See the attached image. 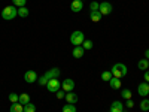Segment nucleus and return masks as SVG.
Masks as SVG:
<instances>
[{"label":"nucleus","instance_id":"obj_1","mask_svg":"<svg viewBox=\"0 0 149 112\" xmlns=\"http://www.w3.org/2000/svg\"><path fill=\"white\" fill-rule=\"evenodd\" d=\"M127 66L125 64H122V63H116V64H113L112 66V69H110V73H112V76L113 78H122V76H125L127 75Z\"/></svg>","mask_w":149,"mask_h":112},{"label":"nucleus","instance_id":"obj_2","mask_svg":"<svg viewBox=\"0 0 149 112\" xmlns=\"http://www.w3.org/2000/svg\"><path fill=\"white\" fill-rule=\"evenodd\" d=\"M15 17H18V9L17 6H6L3 10H2V18L6 20V21H10V20H15Z\"/></svg>","mask_w":149,"mask_h":112},{"label":"nucleus","instance_id":"obj_3","mask_svg":"<svg viewBox=\"0 0 149 112\" xmlns=\"http://www.w3.org/2000/svg\"><path fill=\"white\" fill-rule=\"evenodd\" d=\"M84 41H85V36H84V33H82L81 30H74V32L70 34V42H72V45H74V46L82 45Z\"/></svg>","mask_w":149,"mask_h":112},{"label":"nucleus","instance_id":"obj_4","mask_svg":"<svg viewBox=\"0 0 149 112\" xmlns=\"http://www.w3.org/2000/svg\"><path fill=\"white\" fill-rule=\"evenodd\" d=\"M60 88H61V82L58 81V78L49 79L48 84H46V90H48L49 93H57Z\"/></svg>","mask_w":149,"mask_h":112},{"label":"nucleus","instance_id":"obj_5","mask_svg":"<svg viewBox=\"0 0 149 112\" xmlns=\"http://www.w3.org/2000/svg\"><path fill=\"white\" fill-rule=\"evenodd\" d=\"M61 88H63L64 93H70V91H73V90H74V81L70 79V78L64 79L63 84H61Z\"/></svg>","mask_w":149,"mask_h":112},{"label":"nucleus","instance_id":"obj_6","mask_svg":"<svg viewBox=\"0 0 149 112\" xmlns=\"http://www.w3.org/2000/svg\"><path fill=\"white\" fill-rule=\"evenodd\" d=\"M37 79H39V78H37V73L34 70H27L26 73H24V81H26L27 84H33Z\"/></svg>","mask_w":149,"mask_h":112},{"label":"nucleus","instance_id":"obj_7","mask_svg":"<svg viewBox=\"0 0 149 112\" xmlns=\"http://www.w3.org/2000/svg\"><path fill=\"white\" fill-rule=\"evenodd\" d=\"M112 9H113V8H112V5L109 2H102L100 6H98V10H100L102 15H109L112 12Z\"/></svg>","mask_w":149,"mask_h":112},{"label":"nucleus","instance_id":"obj_8","mask_svg":"<svg viewBox=\"0 0 149 112\" xmlns=\"http://www.w3.org/2000/svg\"><path fill=\"white\" fill-rule=\"evenodd\" d=\"M137 93L142 97H148V94H149V82H140L139 87H137Z\"/></svg>","mask_w":149,"mask_h":112},{"label":"nucleus","instance_id":"obj_9","mask_svg":"<svg viewBox=\"0 0 149 112\" xmlns=\"http://www.w3.org/2000/svg\"><path fill=\"white\" fill-rule=\"evenodd\" d=\"M70 9H72V12L78 14V12H81L84 9V2L82 0H73V2L70 3Z\"/></svg>","mask_w":149,"mask_h":112},{"label":"nucleus","instance_id":"obj_10","mask_svg":"<svg viewBox=\"0 0 149 112\" xmlns=\"http://www.w3.org/2000/svg\"><path fill=\"white\" fill-rule=\"evenodd\" d=\"M45 76L48 79H54V78H58L60 76V69L58 67H52V69H49L45 72Z\"/></svg>","mask_w":149,"mask_h":112},{"label":"nucleus","instance_id":"obj_11","mask_svg":"<svg viewBox=\"0 0 149 112\" xmlns=\"http://www.w3.org/2000/svg\"><path fill=\"white\" fill-rule=\"evenodd\" d=\"M64 99H66V102L70 103V105H76V103H78V96H76V93H73V91L66 93Z\"/></svg>","mask_w":149,"mask_h":112},{"label":"nucleus","instance_id":"obj_12","mask_svg":"<svg viewBox=\"0 0 149 112\" xmlns=\"http://www.w3.org/2000/svg\"><path fill=\"white\" fill-rule=\"evenodd\" d=\"M90 20L93 22H98V21H102V14H100V10H90V14H88Z\"/></svg>","mask_w":149,"mask_h":112},{"label":"nucleus","instance_id":"obj_13","mask_svg":"<svg viewBox=\"0 0 149 112\" xmlns=\"http://www.w3.org/2000/svg\"><path fill=\"white\" fill-rule=\"evenodd\" d=\"M122 111H124L122 102H119V100L112 102V105H110V112H122Z\"/></svg>","mask_w":149,"mask_h":112},{"label":"nucleus","instance_id":"obj_14","mask_svg":"<svg viewBox=\"0 0 149 112\" xmlns=\"http://www.w3.org/2000/svg\"><path fill=\"white\" fill-rule=\"evenodd\" d=\"M84 52H85V49L79 45V46H74V48H73L72 55H73L74 58H82V57H84Z\"/></svg>","mask_w":149,"mask_h":112},{"label":"nucleus","instance_id":"obj_15","mask_svg":"<svg viewBox=\"0 0 149 112\" xmlns=\"http://www.w3.org/2000/svg\"><path fill=\"white\" fill-rule=\"evenodd\" d=\"M109 84H110V88H113V90H119L121 88V79L119 78H113V76H112Z\"/></svg>","mask_w":149,"mask_h":112},{"label":"nucleus","instance_id":"obj_16","mask_svg":"<svg viewBox=\"0 0 149 112\" xmlns=\"http://www.w3.org/2000/svg\"><path fill=\"white\" fill-rule=\"evenodd\" d=\"M9 112H24V105H21L19 102L18 103H12Z\"/></svg>","mask_w":149,"mask_h":112},{"label":"nucleus","instance_id":"obj_17","mask_svg":"<svg viewBox=\"0 0 149 112\" xmlns=\"http://www.w3.org/2000/svg\"><path fill=\"white\" fill-rule=\"evenodd\" d=\"M137 67L140 69V70H148V67H149V60H146V58H142V60H139V63H137Z\"/></svg>","mask_w":149,"mask_h":112},{"label":"nucleus","instance_id":"obj_18","mask_svg":"<svg viewBox=\"0 0 149 112\" xmlns=\"http://www.w3.org/2000/svg\"><path fill=\"white\" fill-rule=\"evenodd\" d=\"M30 14V10L27 9V6H22V8H18V17L21 18H27Z\"/></svg>","mask_w":149,"mask_h":112},{"label":"nucleus","instance_id":"obj_19","mask_svg":"<svg viewBox=\"0 0 149 112\" xmlns=\"http://www.w3.org/2000/svg\"><path fill=\"white\" fill-rule=\"evenodd\" d=\"M21 105H27V103H30V96L27 94V93H22V94H19V100H18Z\"/></svg>","mask_w":149,"mask_h":112},{"label":"nucleus","instance_id":"obj_20","mask_svg":"<svg viewBox=\"0 0 149 112\" xmlns=\"http://www.w3.org/2000/svg\"><path fill=\"white\" fill-rule=\"evenodd\" d=\"M140 109H142L143 112H146V111H149V99H146V97H143V100L140 102Z\"/></svg>","mask_w":149,"mask_h":112},{"label":"nucleus","instance_id":"obj_21","mask_svg":"<svg viewBox=\"0 0 149 112\" xmlns=\"http://www.w3.org/2000/svg\"><path fill=\"white\" fill-rule=\"evenodd\" d=\"M8 99H9V102H10V103H18V100H19V94H17V93H10V94L8 96Z\"/></svg>","mask_w":149,"mask_h":112},{"label":"nucleus","instance_id":"obj_22","mask_svg":"<svg viewBox=\"0 0 149 112\" xmlns=\"http://www.w3.org/2000/svg\"><path fill=\"white\" fill-rule=\"evenodd\" d=\"M84 49H93V46H94V43H93V41L91 39H85L84 41V43L81 45Z\"/></svg>","mask_w":149,"mask_h":112},{"label":"nucleus","instance_id":"obj_23","mask_svg":"<svg viewBox=\"0 0 149 112\" xmlns=\"http://www.w3.org/2000/svg\"><path fill=\"white\" fill-rule=\"evenodd\" d=\"M121 96H122V99H125V100H128V99H131L133 93H131L128 88H124V90L121 91Z\"/></svg>","mask_w":149,"mask_h":112},{"label":"nucleus","instance_id":"obj_24","mask_svg":"<svg viewBox=\"0 0 149 112\" xmlns=\"http://www.w3.org/2000/svg\"><path fill=\"white\" fill-rule=\"evenodd\" d=\"M76 111H78L76 106H74V105H70V103H67V105L63 106V112H76Z\"/></svg>","mask_w":149,"mask_h":112},{"label":"nucleus","instance_id":"obj_25","mask_svg":"<svg viewBox=\"0 0 149 112\" xmlns=\"http://www.w3.org/2000/svg\"><path fill=\"white\" fill-rule=\"evenodd\" d=\"M102 79L103 81H106V82H109L110 81V78H112V73H110V70H104V72H102Z\"/></svg>","mask_w":149,"mask_h":112},{"label":"nucleus","instance_id":"obj_26","mask_svg":"<svg viewBox=\"0 0 149 112\" xmlns=\"http://www.w3.org/2000/svg\"><path fill=\"white\" fill-rule=\"evenodd\" d=\"M24 112H36V105H33L31 102L24 105Z\"/></svg>","mask_w":149,"mask_h":112},{"label":"nucleus","instance_id":"obj_27","mask_svg":"<svg viewBox=\"0 0 149 112\" xmlns=\"http://www.w3.org/2000/svg\"><path fill=\"white\" fill-rule=\"evenodd\" d=\"M12 3H14V6H17V8H22V6H26L27 0H12Z\"/></svg>","mask_w":149,"mask_h":112},{"label":"nucleus","instance_id":"obj_28","mask_svg":"<svg viewBox=\"0 0 149 112\" xmlns=\"http://www.w3.org/2000/svg\"><path fill=\"white\" fill-rule=\"evenodd\" d=\"M98 6H100L98 2H91L90 3V10H98Z\"/></svg>","mask_w":149,"mask_h":112},{"label":"nucleus","instance_id":"obj_29","mask_svg":"<svg viewBox=\"0 0 149 112\" xmlns=\"http://www.w3.org/2000/svg\"><path fill=\"white\" fill-rule=\"evenodd\" d=\"M48 81H49V79H48V78L45 76V75H43V76H40V78H39V81H37V82H39V85H45V87H46Z\"/></svg>","mask_w":149,"mask_h":112},{"label":"nucleus","instance_id":"obj_30","mask_svg":"<svg viewBox=\"0 0 149 112\" xmlns=\"http://www.w3.org/2000/svg\"><path fill=\"white\" fill-rule=\"evenodd\" d=\"M55 96H57V99H63V97L66 96V93H63V90L60 88V90H58V91L55 93Z\"/></svg>","mask_w":149,"mask_h":112},{"label":"nucleus","instance_id":"obj_31","mask_svg":"<svg viewBox=\"0 0 149 112\" xmlns=\"http://www.w3.org/2000/svg\"><path fill=\"white\" fill-rule=\"evenodd\" d=\"M143 79H145V82H149V70H145V73H143Z\"/></svg>","mask_w":149,"mask_h":112},{"label":"nucleus","instance_id":"obj_32","mask_svg":"<svg viewBox=\"0 0 149 112\" xmlns=\"http://www.w3.org/2000/svg\"><path fill=\"white\" fill-rule=\"evenodd\" d=\"M125 106H127V108H133V106H134V103H133V100H131V99H128V100H127Z\"/></svg>","mask_w":149,"mask_h":112},{"label":"nucleus","instance_id":"obj_33","mask_svg":"<svg viewBox=\"0 0 149 112\" xmlns=\"http://www.w3.org/2000/svg\"><path fill=\"white\" fill-rule=\"evenodd\" d=\"M145 58L149 60V49H146V51H145Z\"/></svg>","mask_w":149,"mask_h":112},{"label":"nucleus","instance_id":"obj_34","mask_svg":"<svg viewBox=\"0 0 149 112\" xmlns=\"http://www.w3.org/2000/svg\"><path fill=\"white\" fill-rule=\"evenodd\" d=\"M122 112H127V111H125V109H124V111H122Z\"/></svg>","mask_w":149,"mask_h":112},{"label":"nucleus","instance_id":"obj_35","mask_svg":"<svg viewBox=\"0 0 149 112\" xmlns=\"http://www.w3.org/2000/svg\"><path fill=\"white\" fill-rule=\"evenodd\" d=\"M82 2H84V0H82Z\"/></svg>","mask_w":149,"mask_h":112}]
</instances>
